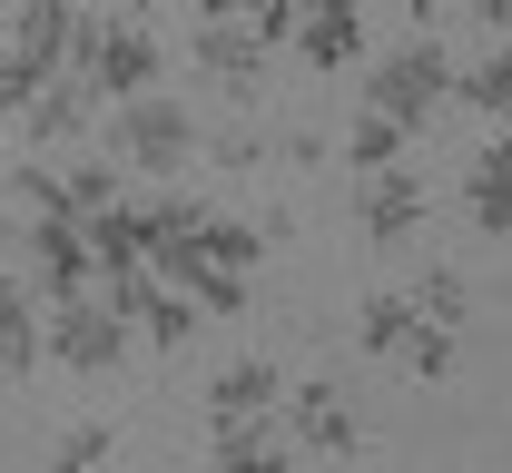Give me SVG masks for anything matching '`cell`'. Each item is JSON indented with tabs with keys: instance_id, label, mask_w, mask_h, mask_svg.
I'll list each match as a JSON object with an SVG mask.
<instances>
[{
	"instance_id": "obj_5",
	"label": "cell",
	"mask_w": 512,
	"mask_h": 473,
	"mask_svg": "<svg viewBox=\"0 0 512 473\" xmlns=\"http://www.w3.org/2000/svg\"><path fill=\"white\" fill-rule=\"evenodd\" d=\"M453 99V50L434 40V30H414L404 50H384L375 69H365V109H384V119H404V129L424 138V119Z\"/></svg>"
},
{
	"instance_id": "obj_17",
	"label": "cell",
	"mask_w": 512,
	"mask_h": 473,
	"mask_svg": "<svg viewBox=\"0 0 512 473\" xmlns=\"http://www.w3.org/2000/svg\"><path fill=\"white\" fill-rule=\"evenodd\" d=\"M276 395H286V375H276L266 355H237V365L207 385V424H227V414H276Z\"/></svg>"
},
{
	"instance_id": "obj_26",
	"label": "cell",
	"mask_w": 512,
	"mask_h": 473,
	"mask_svg": "<svg viewBox=\"0 0 512 473\" xmlns=\"http://www.w3.org/2000/svg\"><path fill=\"white\" fill-rule=\"evenodd\" d=\"M463 10H473V20L493 30V40H503V30H512V0H463Z\"/></svg>"
},
{
	"instance_id": "obj_3",
	"label": "cell",
	"mask_w": 512,
	"mask_h": 473,
	"mask_svg": "<svg viewBox=\"0 0 512 473\" xmlns=\"http://www.w3.org/2000/svg\"><path fill=\"white\" fill-rule=\"evenodd\" d=\"M197 109L188 99H168V89H138V99H109V158H119L128 178H178L197 158Z\"/></svg>"
},
{
	"instance_id": "obj_18",
	"label": "cell",
	"mask_w": 512,
	"mask_h": 473,
	"mask_svg": "<svg viewBox=\"0 0 512 473\" xmlns=\"http://www.w3.org/2000/svg\"><path fill=\"white\" fill-rule=\"evenodd\" d=\"M30 365H50L40 355V296H30V276H0V375H30Z\"/></svg>"
},
{
	"instance_id": "obj_10",
	"label": "cell",
	"mask_w": 512,
	"mask_h": 473,
	"mask_svg": "<svg viewBox=\"0 0 512 473\" xmlns=\"http://www.w3.org/2000/svg\"><path fill=\"white\" fill-rule=\"evenodd\" d=\"M0 50L20 60L30 89H40V79H60L69 50H79V0H20V10H10V30H0Z\"/></svg>"
},
{
	"instance_id": "obj_15",
	"label": "cell",
	"mask_w": 512,
	"mask_h": 473,
	"mask_svg": "<svg viewBox=\"0 0 512 473\" xmlns=\"http://www.w3.org/2000/svg\"><path fill=\"white\" fill-rule=\"evenodd\" d=\"M207 454H217V464H237V473H276L296 444H286V424H276V414H227V424H207Z\"/></svg>"
},
{
	"instance_id": "obj_16",
	"label": "cell",
	"mask_w": 512,
	"mask_h": 473,
	"mask_svg": "<svg viewBox=\"0 0 512 473\" xmlns=\"http://www.w3.org/2000/svg\"><path fill=\"white\" fill-rule=\"evenodd\" d=\"M463 207H473V227H483V237H512V119H503V138L473 158V178H463Z\"/></svg>"
},
{
	"instance_id": "obj_19",
	"label": "cell",
	"mask_w": 512,
	"mask_h": 473,
	"mask_svg": "<svg viewBox=\"0 0 512 473\" xmlns=\"http://www.w3.org/2000/svg\"><path fill=\"white\" fill-rule=\"evenodd\" d=\"M453 99H463V109H483V119H512V40H493L473 69L453 60Z\"/></svg>"
},
{
	"instance_id": "obj_22",
	"label": "cell",
	"mask_w": 512,
	"mask_h": 473,
	"mask_svg": "<svg viewBox=\"0 0 512 473\" xmlns=\"http://www.w3.org/2000/svg\"><path fill=\"white\" fill-rule=\"evenodd\" d=\"M119 198V158H69L60 168V207L69 217H89V207H109Z\"/></svg>"
},
{
	"instance_id": "obj_8",
	"label": "cell",
	"mask_w": 512,
	"mask_h": 473,
	"mask_svg": "<svg viewBox=\"0 0 512 473\" xmlns=\"http://www.w3.org/2000/svg\"><path fill=\"white\" fill-rule=\"evenodd\" d=\"M20 276H30V296L50 306V296H79V286H99V257H89V237H79V217L69 207H40V217H20Z\"/></svg>"
},
{
	"instance_id": "obj_14",
	"label": "cell",
	"mask_w": 512,
	"mask_h": 473,
	"mask_svg": "<svg viewBox=\"0 0 512 473\" xmlns=\"http://www.w3.org/2000/svg\"><path fill=\"white\" fill-rule=\"evenodd\" d=\"M10 119H20V129L40 138V148H69V138L89 129V119H99V99H89V89H79V79H40V89H30V99H20V109H10Z\"/></svg>"
},
{
	"instance_id": "obj_9",
	"label": "cell",
	"mask_w": 512,
	"mask_h": 473,
	"mask_svg": "<svg viewBox=\"0 0 512 473\" xmlns=\"http://www.w3.org/2000/svg\"><path fill=\"white\" fill-rule=\"evenodd\" d=\"M188 60H197V79H217L227 99H266V60H276V40H266L256 20H237V10H217V20H197V30H188Z\"/></svg>"
},
{
	"instance_id": "obj_25",
	"label": "cell",
	"mask_w": 512,
	"mask_h": 473,
	"mask_svg": "<svg viewBox=\"0 0 512 473\" xmlns=\"http://www.w3.org/2000/svg\"><path fill=\"white\" fill-rule=\"evenodd\" d=\"M20 99H30V79H20V60L0 50V109H20Z\"/></svg>"
},
{
	"instance_id": "obj_28",
	"label": "cell",
	"mask_w": 512,
	"mask_h": 473,
	"mask_svg": "<svg viewBox=\"0 0 512 473\" xmlns=\"http://www.w3.org/2000/svg\"><path fill=\"white\" fill-rule=\"evenodd\" d=\"M503 40H512V30H503Z\"/></svg>"
},
{
	"instance_id": "obj_2",
	"label": "cell",
	"mask_w": 512,
	"mask_h": 473,
	"mask_svg": "<svg viewBox=\"0 0 512 473\" xmlns=\"http://www.w3.org/2000/svg\"><path fill=\"white\" fill-rule=\"evenodd\" d=\"M158 69H168V40H158L148 10H79L69 79H79L99 109H109V99H138V89H158Z\"/></svg>"
},
{
	"instance_id": "obj_27",
	"label": "cell",
	"mask_w": 512,
	"mask_h": 473,
	"mask_svg": "<svg viewBox=\"0 0 512 473\" xmlns=\"http://www.w3.org/2000/svg\"><path fill=\"white\" fill-rule=\"evenodd\" d=\"M404 10H414V30H434L444 10H463V0H404Z\"/></svg>"
},
{
	"instance_id": "obj_4",
	"label": "cell",
	"mask_w": 512,
	"mask_h": 473,
	"mask_svg": "<svg viewBox=\"0 0 512 473\" xmlns=\"http://www.w3.org/2000/svg\"><path fill=\"white\" fill-rule=\"evenodd\" d=\"M128 316L99 296V286H79V296H50L40 306V355L50 365H69V375H119L128 365Z\"/></svg>"
},
{
	"instance_id": "obj_1",
	"label": "cell",
	"mask_w": 512,
	"mask_h": 473,
	"mask_svg": "<svg viewBox=\"0 0 512 473\" xmlns=\"http://www.w3.org/2000/svg\"><path fill=\"white\" fill-rule=\"evenodd\" d=\"M266 247H276V237H266L256 217L197 207V198H178V188H158V198H148V267L178 276L197 316H237V306L256 296Z\"/></svg>"
},
{
	"instance_id": "obj_24",
	"label": "cell",
	"mask_w": 512,
	"mask_h": 473,
	"mask_svg": "<svg viewBox=\"0 0 512 473\" xmlns=\"http://www.w3.org/2000/svg\"><path fill=\"white\" fill-rule=\"evenodd\" d=\"M197 148H207L217 168H266V138H256V129H227V138H197Z\"/></svg>"
},
{
	"instance_id": "obj_13",
	"label": "cell",
	"mask_w": 512,
	"mask_h": 473,
	"mask_svg": "<svg viewBox=\"0 0 512 473\" xmlns=\"http://www.w3.org/2000/svg\"><path fill=\"white\" fill-rule=\"evenodd\" d=\"M414 227H424V178L394 158V168H365V237L375 247H414Z\"/></svg>"
},
{
	"instance_id": "obj_23",
	"label": "cell",
	"mask_w": 512,
	"mask_h": 473,
	"mask_svg": "<svg viewBox=\"0 0 512 473\" xmlns=\"http://www.w3.org/2000/svg\"><path fill=\"white\" fill-rule=\"evenodd\" d=\"M109 454H119V434H109V424H69L60 444H50V464H60V473H79V464H109Z\"/></svg>"
},
{
	"instance_id": "obj_6",
	"label": "cell",
	"mask_w": 512,
	"mask_h": 473,
	"mask_svg": "<svg viewBox=\"0 0 512 473\" xmlns=\"http://www.w3.org/2000/svg\"><path fill=\"white\" fill-rule=\"evenodd\" d=\"M355 336H365V355L424 375V385H444L453 365H463V336L434 326V316H414V296H365V306H355Z\"/></svg>"
},
{
	"instance_id": "obj_21",
	"label": "cell",
	"mask_w": 512,
	"mask_h": 473,
	"mask_svg": "<svg viewBox=\"0 0 512 473\" xmlns=\"http://www.w3.org/2000/svg\"><path fill=\"white\" fill-rule=\"evenodd\" d=\"M404 148H414V129H404V119H384V109H365V119L345 129V158H355V168H394Z\"/></svg>"
},
{
	"instance_id": "obj_11",
	"label": "cell",
	"mask_w": 512,
	"mask_h": 473,
	"mask_svg": "<svg viewBox=\"0 0 512 473\" xmlns=\"http://www.w3.org/2000/svg\"><path fill=\"white\" fill-rule=\"evenodd\" d=\"M286 50H296L306 69H325V79H335V69H355V60H365V10L296 0V10H286Z\"/></svg>"
},
{
	"instance_id": "obj_12",
	"label": "cell",
	"mask_w": 512,
	"mask_h": 473,
	"mask_svg": "<svg viewBox=\"0 0 512 473\" xmlns=\"http://www.w3.org/2000/svg\"><path fill=\"white\" fill-rule=\"evenodd\" d=\"M276 414H286V444L296 454H355V405H345V385H286L276 395Z\"/></svg>"
},
{
	"instance_id": "obj_7",
	"label": "cell",
	"mask_w": 512,
	"mask_h": 473,
	"mask_svg": "<svg viewBox=\"0 0 512 473\" xmlns=\"http://www.w3.org/2000/svg\"><path fill=\"white\" fill-rule=\"evenodd\" d=\"M99 296H109V306L128 316V336H138V345H158V355H178V345L207 326V316L188 306V286H178L168 267H148V257H138V267H109V276H99Z\"/></svg>"
},
{
	"instance_id": "obj_20",
	"label": "cell",
	"mask_w": 512,
	"mask_h": 473,
	"mask_svg": "<svg viewBox=\"0 0 512 473\" xmlns=\"http://www.w3.org/2000/svg\"><path fill=\"white\" fill-rule=\"evenodd\" d=\"M404 296H414V316H434V326H453V336L473 326V286H463L453 267H424L414 286H404Z\"/></svg>"
}]
</instances>
